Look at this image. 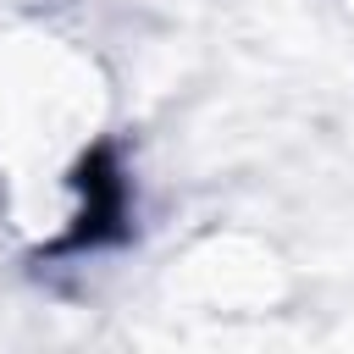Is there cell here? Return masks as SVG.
I'll return each instance as SVG.
<instances>
[{"instance_id":"6da1fadb","label":"cell","mask_w":354,"mask_h":354,"mask_svg":"<svg viewBox=\"0 0 354 354\" xmlns=\"http://www.w3.org/2000/svg\"><path fill=\"white\" fill-rule=\"evenodd\" d=\"M72 188L83 194L77 216H72V232L55 238L50 249L55 254H72V249H100V243H116L127 232V177L116 166V149L111 144H94L77 166H72Z\"/></svg>"}]
</instances>
